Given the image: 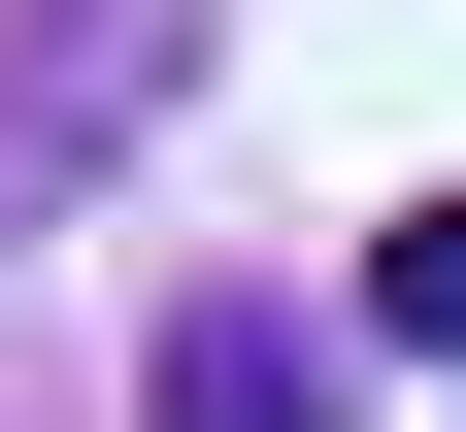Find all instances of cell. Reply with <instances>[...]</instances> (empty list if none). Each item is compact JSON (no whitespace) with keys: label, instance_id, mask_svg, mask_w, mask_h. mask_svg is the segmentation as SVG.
<instances>
[{"label":"cell","instance_id":"6da1fadb","mask_svg":"<svg viewBox=\"0 0 466 432\" xmlns=\"http://www.w3.org/2000/svg\"><path fill=\"white\" fill-rule=\"evenodd\" d=\"M167 67H200V0H0V233H67Z\"/></svg>","mask_w":466,"mask_h":432},{"label":"cell","instance_id":"7a4b0ae2","mask_svg":"<svg viewBox=\"0 0 466 432\" xmlns=\"http://www.w3.org/2000/svg\"><path fill=\"white\" fill-rule=\"evenodd\" d=\"M167 432H333V333L300 299H167Z\"/></svg>","mask_w":466,"mask_h":432},{"label":"cell","instance_id":"3957f363","mask_svg":"<svg viewBox=\"0 0 466 432\" xmlns=\"http://www.w3.org/2000/svg\"><path fill=\"white\" fill-rule=\"evenodd\" d=\"M367 333H466V200H433V233H400V266H367Z\"/></svg>","mask_w":466,"mask_h":432}]
</instances>
